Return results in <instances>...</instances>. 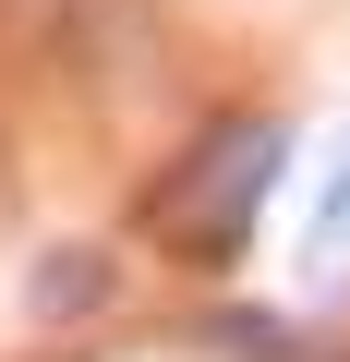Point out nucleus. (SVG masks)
Listing matches in <instances>:
<instances>
[{
    "label": "nucleus",
    "mask_w": 350,
    "mask_h": 362,
    "mask_svg": "<svg viewBox=\"0 0 350 362\" xmlns=\"http://www.w3.org/2000/svg\"><path fill=\"white\" fill-rule=\"evenodd\" d=\"M278 157H290V133L278 121H230V133H206V181L182 169L169 181V242L182 254H242L254 242V206H266V181H278Z\"/></svg>",
    "instance_id": "obj_1"
},
{
    "label": "nucleus",
    "mask_w": 350,
    "mask_h": 362,
    "mask_svg": "<svg viewBox=\"0 0 350 362\" xmlns=\"http://www.w3.org/2000/svg\"><path fill=\"white\" fill-rule=\"evenodd\" d=\"M314 254H350V145H338V181H326V206H314Z\"/></svg>",
    "instance_id": "obj_2"
}]
</instances>
